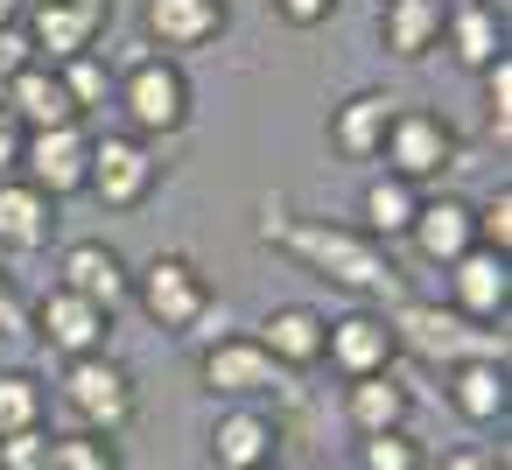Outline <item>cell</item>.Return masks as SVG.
I'll use <instances>...</instances> for the list:
<instances>
[{"label":"cell","mask_w":512,"mask_h":470,"mask_svg":"<svg viewBox=\"0 0 512 470\" xmlns=\"http://www.w3.org/2000/svg\"><path fill=\"white\" fill-rule=\"evenodd\" d=\"M57 288L113 316V309L134 295V267H127V253H120L113 239H71L64 260H57Z\"/></svg>","instance_id":"cell-10"},{"label":"cell","mask_w":512,"mask_h":470,"mask_svg":"<svg viewBox=\"0 0 512 470\" xmlns=\"http://www.w3.org/2000/svg\"><path fill=\"white\" fill-rule=\"evenodd\" d=\"M477 78H484V127H491V141L505 148V134H512V50H505L498 64H484Z\"/></svg>","instance_id":"cell-31"},{"label":"cell","mask_w":512,"mask_h":470,"mask_svg":"<svg viewBox=\"0 0 512 470\" xmlns=\"http://www.w3.org/2000/svg\"><path fill=\"white\" fill-rule=\"evenodd\" d=\"M8 22H22V0H0V29H8Z\"/></svg>","instance_id":"cell-40"},{"label":"cell","mask_w":512,"mask_h":470,"mask_svg":"<svg viewBox=\"0 0 512 470\" xmlns=\"http://www.w3.org/2000/svg\"><path fill=\"white\" fill-rule=\"evenodd\" d=\"M281 372H316L323 365V337H330V316L309 309V302H274L253 330H246Z\"/></svg>","instance_id":"cell-14"},{"label":"cell","mask_w":512,"mask_h":470,"mask_svg":"<svg viewBox=\"0 0 512 470\" xmlns=\"http://www.w3.org/2000/svg\"><path fill=\"white\" fill-rule=\"evenodd\" d=\"M36 64V50H29V36H22V22H8V29H0V92H8L22 71Z\"/></svg>","instance_id":"cell-35"},{"label":"cell","mask_w":512,"mask_h":470,"mask_svg":"<svg viewBox=\"0 0 512 470\" xmlns=\"http://www.w3.org/2000/svg\"><path fill=\"white\" fill-rule=\"evenodd\" d=\"M386 330H393L400 351H414V358H428L442 372L463 365V358H505V330H484V323H470V316H456L442 302H414V295H400L386 309Z\"/></svg>","instance_id":"cell-2"},{"label":"cell","mask_w":512,"mask_h":470,"mask_svg":"<svg viewBox=\"0 0 512 470\" xmlns=\"http://www.w3.org/2000/svg\"><path fill=\"white\" fill-rule=\"evenodd\" d=\"M211 449V470H260V463H281V421L267 407H225L204 435Z\"/></svg>","instance_id":"cell-17"},{"label":"cell","mask_w":512,"mask_h":470,"mask_svg":"<svg viewBox=\"0 0 512 470\" xmlns=\"http://www.w3.org/2000/svg\"><path fill=\"white\" fill-rule=\"evenodd\" d=\"M225 22H232V0H148L141 8V29H148L155 57H190V50L218 43Z\"/></svg>","instance_id":"cell-13"},{"label":"cell","mask_w":512,"mask_h":470,"mask_svg":"<svg viewBox=\"0 0 512 470\" xmlns=\"http://www.w3.org/2000/svg\"><path fill=\"white\" fill-rule=\"evenodd\" d=\"M323 365H337L344 379L393 372V365H400V344H393V330H386V309H351V316H330Z\"/></svg>","instance_id":"cell-15"},{"label":"cell","mask_w":512,"mask_h":470,"mask_svg":"<svg viewBox=\"0 0 512 470\" xmlns=\"http://www.w3.org/2000/svg\"><path fill=\"white\" fill-rule=\"evenodd\" d=\"M260 239L281 246L288 260H302L316 281L358 295V302H400L393 253H386L379 239H365L358 225H330V218H267Z\"/></svg>","instance_id":"cell-1"},{"label":"cell","mask_w":512,"mask_h":470,"mask_svg":"<svg viewBox=\"0 0 512 470\" xmlns=\"http://www.w3.org/2000/svg\"><path fill=\"white\" fill-rule=\"evenodd\" d=\"M358 470H428V449L407 435V428H386V435H358Z\"/></svg>","instance_id":"cell-30"},{"label":"cell","mask_w":512,"mask_h":470,"mask_svg":"<svg viewBox=\"0 0 512 470\" xmlns=\"http://www.w3.org/2000/svg\"><path fill=\"white\" fill-rule=\"evenodd\" d=\"M106 29H113V0H29L22 8V36H29L36 64H50V71L99 50Z\"/></svg>","instance_id":"cell-7"},{"label":"cell","mask_w":512,"mask_h":470,"mask_svg":"<svg viewBox=\"0 0 512 470\" xmlns=\"http://www.w3.org/2000/svg\"><path fill=\"white\" fill-rule=\"evenodd\" d=\"M442 400L470 421V428H491L512 414V386H505V358H463L442 372Z\"/></svg>","instance_id":"cell-20"},{"label":"cell","mask_w":512,"mask_h":470,"mask_svg":"<svg viewBox=\"0 0 512 470\" xmlns=\"http://www.w3.org/2000/svg\"><path fill=\"white\" fill-rule=\"evenodd\" d=\"M379 162H386V176H400V183H435L442 169H456V127L442 120V113H421V106H400L393 113V127H386V148H379Z\"/></svg>","instance_id":"cell-9"},{"label":"cell","mask_w":512,"mask_h":470,"mask_svg":"<svg viewBox=\"0 0 512 470\" xmlns=\"http://www.w3.org/2000/svg\"><path fill=\"white\" fill-rule=\"evenodd\" d=\"M442 22H449V0H386L379 8V43L400 64H421L428 50H442Z\"/></svg>","instance_id":"cell-24"},{"label":"cell","mask_w":512,"mask_h":470,"mask_svg":"<svg viewBox=\"0 0 512 470\" xmlns=\"http://www.w3.org/2000/svg\"><path fill=\"white\" fill-rule=\"evenodd\" d=\"M442 50H449L463 71L498 64V57H505V8H498V0H449Z\"/></svg>","instance_id":"cell-21"},{"label":"cell","mask_w":512,"mask_h":470,"mask_svg":"<svg viewBox=\"0 0 512 470\" xmlns=\"http://www.w3.org/2000/svg\"><path fill=\"white\" fill-rule=\"evenodd\" d=\"M393 113H400V99H386V92H351L344 106H330V148H337L344 162H379Z\"/></svg>","instance_id":"cell-22"},{"label":"cell","mask_w":512,"mask_h":470,"mask_svg":"<svg viewBox=\"0 0 512 470\" xmlns=\"http://www.w3.org/2000/svg\"><path fill=\"white\" fill-rule=\"evenodd\" d=\"M127 302H141V316H148L155 330L183 337V330L204 316L211 281H204V267H197L190 253H155L148 267H134V295H127Z\"/></svg>","instance_id":"cell-5"},{"label":"cell","mask_w":512,"mask_h":470,"mask_svg":"<svg viewBox=\"0 0 512 470\" xmlns=\"http://www.w3.org/2000/svg\"><path fill=\"white\" fill-rule=\"evenodd\" d=\"M113 106H120V120H127V134H134V141H169V134H183V127H190V78H183V64H176V57L141 50V57L120 71Z\"/></svg>","instance_id":"cell-3"},{"label":"cell","mask_w":512,"mask_h":470,"mask_svg":"<svg viewBox=\"0 0 512 470\" xmlns=\"http://www.w3.org/2000/svg\"><path fill=\"white\" fill-rule=\"evenodd\" d=\"M470 218H477V246L484 253H505L512 260V190L498 183L484 204H470Z\"/></svg>","instance_id":"cell-32"},{"label":"cell","mask_w":512,"mask_h":470,"mask_svg":"<svg viewBox=\"0 0 512 470\" xmlns=\"http://www.w3.org/2000/svg\"><path fill=\"white\" fill-rule=\"evenodd\" d=\"M407 246L428 260V267H456L470 246H477V218L463 197H421L414 225H407Z\"/></svg>","instance_id":"cell-19"},{"label":"cell","mask_w":512,"mask_h":470,"mask_svg":"<svg viewBox=\"0 0 512 470\" xmlns=\"http://www.w3.org/2000/svg\"><path fill=\"white\" fill-rule=\"evenodd\" d=\"M22 141H29V134L15 127L8 106H0V176H15V169H22Z\"/></svg>","instance_id":"cell-39"},{"label":"cell","mask_w":512,"mask_h":470,"mask_svg":"<svg viewBox=\"0 0 512 470\" xmlns=\"http://www.w3.org/2000/svg\"><path fill=\"white\" fill-rule=\"evenodd\" d=\"M274 15H281L288 29H323V22L337 15V0H274Z\"/></svg>","instance_id":"cell-37"},{"label":"cell","mask_w":512,"mask_h":470,"mask_svg":"<svg viewBox=\"0 0 512 470\" xmlns=\"http://www.w3.org/2000/svg\"><path fill=\"white\" fill-rule=\"evenodd\" d=\"M414 414V386L400 372H372V379H351L344 386V421L358 435H386V428H407Z\"/></svg>","instance_id":"cell-25"},{"label":"cell","mask_w":512,"mask_h":470,"mask_svg":"<svg viewBox=\"0 0 512 470\" xmlns=\"http://www.w3.org/2000/svg\"><path fill=\"white\" fill-rule=\"evenodd\" d=\"M449 274V309L456 316H470V323H505V309H512V260L505 253H484V246H470L456 267H442Z\"/></svg>","instance_id":"cell-16"},{"label":"cell","mask_w":512,"mask_h":470,"mask_svg":"<svg viewBox=\"0 0 512 470\" xmlns=\"http://www.w3.org/2000/svg\"><path fill=\"white\" fill-rule=\"evenodd\" d=\"M29 337H36V344H50V351L71 365V358H99V351H106L113 316H106V309H92V302H78V295H64V288H50V295L29 309Z\"/></svg>","instance_id":"cell-12"},{"label":"cell","mask_w":512,"mask_h":470,"mask_svg":"<svg viewBox=\"0 0 512 470\" xmlns=\"http://www.w3.org/2000/svg\"><path fill=\"white\" fill-rule=\"evenodd\" d=\"M43 470H120V442L64 428V435H50V456H43Z\"/></svg>","instance_id":"cell-29"},{"label":"cell","mask_w":512,"mask_h":470,"mask_svg":"<svg viewBox=\"0 0 512 470\" xmlns=\"http://www.w3.org/2000/svg\"><path fill=\"white\" fill-rule=\"evenodd\" d=\"M218 337H232V309H225V302L211 295V302H204V316H197V323L183 330V344H197V351H211Z\"/></svg>","instance_id":"cell-36"},{"label":"cell","mask_w":512,"mask_h":470,"mask_svg":"<svg viewBox=\"0 0 512 470\" xmlns=\"http://www.w3.org/2000/svg\"><path fill=\"white\" fill-rule=\"evenodd\" d=\"M57 78H64V99H71V113H78V120L106 113V106H113V85H120V71H113V57H106V50H85V57L57 64Z\"/></svg>","instance_id":"cell-27"},{"label":"cell","mask_w":512,"mask_h":470,"mask_svg":"<svg viewBox=\"0 0 512 470\" xmlns=\"http://www.w3.org/2000/svg\"><path fill=\"white\" fill-rule=\"evenodd\" d=\"M50 246H57V204L22 176H0V253L29 260V253H50Z\"/></svg>","instance_id":"cell-18"},{"label":"cell","mask_w":512,"mask_h":470,"mask_svg":"<svg viewBox=\"0 0 512 470\" xmlns=\"http://www.w3.org/2000/svg\"><path fill=\"white\" fill-rule=\"evenodd\" d=\"M85 169H92V134L85 127H50V134H29L22 141V183H36L50 204L78 197L85 190Z\"/></svg>","instance_id":"cell-11"},{"label":"cell","mask_w":512,"mask_h":470,"mask_svg":"<svg viewBox=\"0 0 512 470\" xmlns=\"http://www.w3.org/2000/svg\"><path fill=\"white\" fill-rule=\"evenodd\" d=\"M428 470H505V449H491V442H456V449H442Z\"/></svg>","instance_id":"cell-34"},{"label":"cell","mask_w":512,"mask_h":470,"mask_svg":"<svg viewBox=\"0 0 512 470\" xmlns=\"http://www.w3.org/2000/svg\"><path fill=\"white\" fill-rule=\"evenodd\" d=\"M0 337H29V309H22L15 274H8V267H0Z\"/></svg>","instance_id":"cell-38"},{"label":"cell","mask_w":512,"mask_h":470,"mask_svg":"<svg viewBox=\"0 0 512 470\" xmlns=\"http://www.w3.org/2000/svg\"><path fill=\"white\" fill-rule=\"evenodd\" d=\"M260 470H281V463H260Z\"/></svg>","instance_id":"cell-41"},{"label":"cell","mask_w":512,"mask_h":470,"mask_svg":"<svg viewBox=\"0 0 512 470\" xmlns=\"http://www.w3.org/2000/svg\"><path fill=\"white\" fill-rule=\"evenodd\" d=\"M43 456H50V428L0 435V470H43Z\"/></svg>","instance_id":"cell-33"},{"label":"cell","mask_w":512,"mask_h":470,"mask_svg":"<svg viewBox=\"0 0 512 470\" xmlns=\"http://www.w3.org/2000/svg\"><path fill=\"white\" fill-rule=\"evenodd\" d=\"M414 211H421V190L379 169V176L365 183V197H358V232H365V239H379V246H386V239H407Z\"/></svg>","instance_id":"cell-26"},{"label":"cell","mask_w":512,"mask_h":470,"mask_svg":"<svg viewBox=\"0 0 512 470\" xmlns=\"http://www.w3.org/2000/svg\"><path fill=\"white\" fill-rule=\"evenodd\" d=\"M64 414H71V428L78 435H106V442H120L127 428H134V414H141V386H134V372L120 365V358H71L64 365Z\"/></svg>","instance_id":"cell-4"},{"label":"cell","mask_w":512,"mask_h":470,"mask_svg":"<svg viewBox=\"0 0 512 470\" xmlns=\"http://www.w3.org/2000/svg\"><path fill=\"white\" fill-rule=\"evenodd\" d=\"M197 372H204V393L225 400V407H267L288 393V372L253 344V337H218L211 351H197Z\"/></svg>","instance_id":"cell-6"},{"label":"cell","mask_w":512,"mask_h":470,"mask_svg":"<svg viewBox=\"0 0 512 470\" xmlns=\"http://www.w3.org/2000/svg\"><path fill=\"white\" fill-rule=\"evenodd\" d=\"M0 106L15 113V127L22 134H50V127H85L78 113H71V99H64V78L50 71V64H29L8 92H0Z\"/></svg>","instance_id":"cell-23"},{"label":"cell","mask_w":512,"mask_h":470,"mask_svg":"<svg viewBox=\"0 0 512 470\" xmlns=\"http://www.w3.org/2000/svg\"><path fill=\"white\" fill-rule=\"evenodd\" d=\"M162 183V162L148 141L134 134H92V169H85V197H99L106 211H141Z\"/></svg>","instance_id":"cell-8"},{"label":"cell","mask_w":512,"mask_h":470,"mask_svg":"<svg viewBox=\"0 0 512 470\" xmlns=\"http://www.w3.org/2000/svg\"><path fill=\"white\" fill-rule=\"evenodd\" d=\"M22 428H50V386L36 372H0V435H22Z\"/></svg>","instance_id":"cell-28"}]
</instances>
